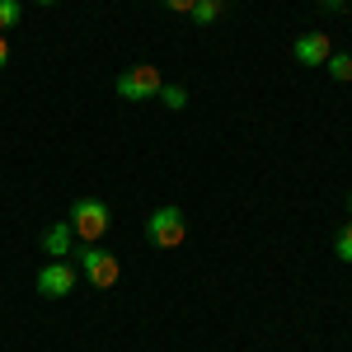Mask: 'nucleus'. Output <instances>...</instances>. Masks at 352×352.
Returning a JSON list of instances; mask_svg holds the SVG:
<instances>
[{
    "mask_svg": "<svg viewBox=\"0 0 352 352\" xmlns=\"http://www.w3.org/2000/svg\"><path fill=\"white\" fill-rule=\"evenodd\" d=\"M5 66H10V38L0 33V71H5Z\"/></svg>",
    "mask_w": 352,
    "mask_h": 352,
    "instance_id": "obj_15",
    "label": "nucleus"
},
{
    "mask_svg": "<svg viewBox=\"0 0 352 352\" xmlns=\"http://www.w3.org/2000/svg\"><path fill=\"white\" fill-rule=\"evenodd\" d=\"M71 230H76V240L85 244H99L104 235H109V226H113V212H109V202L104 197H76L71 202Z\"/></svg>",
    "mask_w": 352,
    "mask_h": 352,
    "instance_id": "obj_1",
    "label": "nucleus"
},
{
    "mask_svg": "<svg viewBox=\"0 0 352 352\" xmlns=\"http://www.w3.org/2000/svg\"><path fill=\"white\" fill-rule=\"evenodd\" d=\"M324 71H329V76H333L338 85H348V80H352V52H329Z\"/></svg>",
    "mask_w": 352,
    "mask_h": 352,
    "instance_id": "obj_8",
    "label": "nucleus"
},
{
    "mask_svg": "<svg viewBox=\"0 0 352 352\" xmlns=\"http://www.w3.org/2000/svg\"><path fill=\"white\" fill-rule=\"evenodd\" d=\"M33 5H56V0H33Z\"/></svg>",
    "mask_w": 352,
    "mask_h": 352,
    "instance_id": "obj_16",
    "label": "nucleus"
},
{
    "mask_svg": "<svg viewBox=\"0 0 352 352\" xmlns=\"http://www.w3.org/2000/svg\"><path fill=\"white\" fill-rule=\"evenodd\" d=\"M146 240L155 244V249H179V244L188 240V217L179 207H155L146 217Z\"/></svg>",
    "mask_w": 352,
    "mask_h": 352,
    "instance_id": "obj_2",
    "label": "nucleus"
},
{
    "mask_svg": "<svg viewBox=\"0 0 352 352\" xmlns=\"http://www.w3.org/2000/svg\"><path fill=\"white\" fill-rule=\"evenodd\" d=\"M348 212H352V192H348Z\"/></svg>",
    "mask_w": 352,
    "mask_h": 352,
    "instance_id": "obj_17",
    "label": "nucleus"
},
{
    "mask_svg": "<svg viewBox=\"0 0 352 352\" xmlns=\"http://www.w3.org/2000/svg\"><path fill=\"white\" fill-rule=\"evenodd\" d=\"M329 52H333V43H329V33H300L296 43H292V56H296L300 66H324Z\"/></svg>",
    "mask_w": 352,
    "mask_h": 352,
    "instance_id": "obj_6",
    "label": "nucleus"
},
{
    "mask_svg": "<svg viewBox=\"0 0 352 352\" xmlns=\"http://www.w3.org/2000/svg\"><path fill=\"white\" fill-rule=\"evenodd\" d=\"M164 5H169L174 14H192V5H197V0H164Z\"/></svg>",
    "mask_w": 352,
    "mask_h": 352,
    "instance_id": "obj_13",
    "label": "nucleus"
},
{
    "mask_svg": "<svg viewBox=\"0 0 352 352\" xmlns=\"http://www.w3.org/2000/svg\"><path fill=\"white\" fill-rule=\"evenodd\" d=\"M160 104L169 113H179L184 104H188V89H184V85H164V89H160Z\"/></svg>",
    "mask_w": 352,
    "mask_h": 352,
    "instance_id": "obj_10",
    "label": "nucleus"
},
{
    "mask_svg": "<svg viewBox=\"0 0 352 352\" xmlns=\"http://www.w3.org/2000/svg\"><path fill=\"white\" fill-rule=\"evenodd\" d=\"M19 14H24V5H19V0H0V33L19 24Z\"/></svg>",
    "mask_w": 352,
    "mask_h": 352,
    "instance_id": "obj_12",
    "label": "nucleus"
},
{
    "mask_svg": "<svg viewBox=\"0 0 352 352\" xmlns=\"http://www.w3.org/2000/svg\"><path fill=\"white\" fill-rule=\"evenodd\" d=\"M221 14H226V0H197V5H192V19H197V24H217Z\"/></svg>",
    "mask_w": 352,
    "mask_h": 352,
    "instance_id": "obj_9",
    "label": "nucleus"
},
{
    "mask_svg": "<svg viewBox=\"0 0 352 352\" xmlns=\"http://www.w3.org/2000/svg\"><path fill=\"white\" fill-rule=\"evenodd\" d=\"M71 244H76L71 221H52V226L43 230V254H47V258H66V254H71Z\"/></svg>",
    "mask_w": 352,
    "mask_h": 352,
    "instance_id": "obj_7",
    "label": "nucleus"
},
{
    "mask_svg": "<svg viewBox=\"0 0 352 352\" xmlns=\"http://www.w3.org/2000/svg\"><path fill=\"white\" fill-rule=\"evenodd\" d=\"M80 272L99 287V292H109V287H118V277H122V263L113 258L109 249H99V244H85L80 249Z\"/></svg>",
    "mask_w": 352,
    "mask_h": 352,
    "instance_id": "obj_4",
    "label": "nucleus"
},
{
    "mask_svg": "<svg viewBox=\"0 0 352 352\" xmlns=\"http://www.w3.org/2000/svg\"><path fill=\"white\" fill-rule=\"evenodd\" d=\"M333 254H338L343 263H352V221L338 226V235H333Z\"/></svg>",
    "mask_w": 352,
    "mask_h": 352,
    "instance_id": "obj_11",
    "label": "nucleus"
},
{
    "mask_svg": "<svg viewBox=\"0 0 352 352\" xmlns=\"http://www.w3.org/2000/svg\"><path fill=\"white\" fill-rule=\"evenodd\" d=\"M320 5H324L329 14H343V10H348V0H320Z\"/></svg>",
    "mask_w": 352,
    "mask_h": 352,
    "instance_id": "obj_14",
    "label": "nucleus"
},
{
    "mask_svg": "<svg viewBox=\"0 0 352 352\" xmlns=\"http://www.w3.org/2000/svg\"><path fill=\"white\" fill-rule=\"evenodd\" d=\"M113 89L122 94V99H160V66H151V61H141V66H127L118 80H113Z\"/></svg>",
    "mask_w": 352,
    "mask_h": 352,
    "instance_id": "obj_3",
    "label": "nucleus"
},
{
    "mask_svg": "<svg viewBox=\"0 0 352 352\" xmlns=\"http://www.w3.org/2000/svg\"><path fill=\"white\" fill-rule=\"evenodd\" d=\"M38 292L47 300H61L76 292V268L66 263V258H47L43 268H38Z\"/></svg>",
    "mask_w": 352,
    "mask_h": 352,
    "instance_id": "obj_5",
    "label": "nucleus"
}]
</instances>
